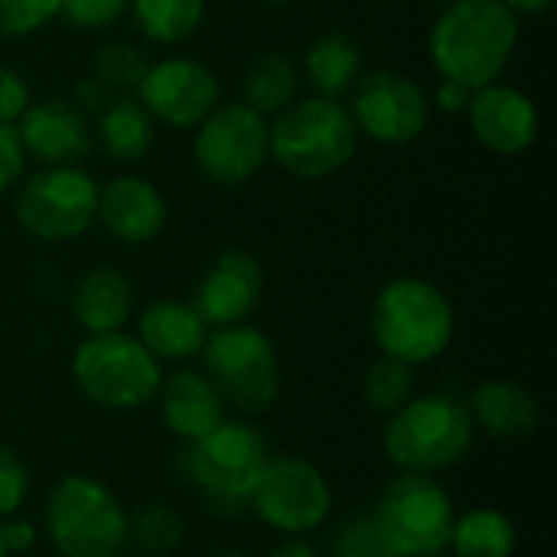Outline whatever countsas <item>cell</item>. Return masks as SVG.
I'll use <instances>...</instances> for the list:
<instances>
[{"label":"cell","instance_id":"cell-10","mask_svg":"<svg viewBox=\"0 0 557 557\" xmlns=\"http://www.w3.org/2000/svg\"><path fill=\"white\" fill-rule=\"evenodd\" d=\"M248 509L284 539H307L330 519L333 490L323 470L310 460L271 457Z\"/></svg>","mask_w":557,"mask_h":557},{"label":"cell","instance_id":"cell-24","mask_svg":"<svg viewBox=\"0 0 557 557\" xmlns=\"http://www.w3.org/2000/svg\"><path fill=\"white\" fill-rule=\"evenodd\" d=\"M304 72L320 98H339L362 78V49L346 33H323L307 49Z\"/></svg>","mask_w":557,"mask_h":557},{"label":"cell","instance_id":"cell-46","mask_svg":"<svg viewBox=\"0 0 557 557\" xmlns=\"http://www.w3.org/2000/svg\"><path fill=\"white\" fill-rule=\"evenodd\" d=\"M431 3H444V7H447V3H450V0H431Z\"/></svg>","mask_w":557,"mask_h":557},{"label":"cell","instance_id":"cell-16","mask_svg":"<svg viewBox=\"0 0 557 557\" xmlns=\"http://www.w3.org/2000/svg\"><path fill=\"white\" fill-rule=\"evenodd\" d=\"M470 127L473 137L503 157H516L529 150L539 137V108L529 95L509 85H483L473 91L470 104Z\"/></svg>","mask_w":557,"mask_h":557},{"label":"cell","instance_id":"cell-7","mask_svg":"<svg viewBox=\"0 0 557 557\" xmlns=\"http://www.w3.org/2000/svg\"><path fill=\"white\" fill-rule=\"evenodd\" d=\"M199 356L225 408H235L245 418L274 408L281 395V359L268 333L248 323L219 326L209 330Z\"/></svg>","mask_w":557,"mask_h":557},{"label":"cell","instance_id":"cell-26","mask_svg":"<svg viewBox=\"0 0 557 557\" xmlns=\"http://www.w3.org/2000/svg\"><path fill=\"white\" fill-rule=\"evenodd\" d=\"M297 98V65L287 52H264L245 72V104L261 114H281Z\"/></svg>","mask_w":557,"mask_h":557},{"label":"cell","instance_id":"cell-25","mask_svg":"<svg viewBox=\"0 0 557 557\" xmlns=\"http://www.w3.org/2000/svg\"><path fill=\"white\" fill-rule=\"evenodd\" d=\"M516 542L519 535L512 519L493 506H473L454 519L450 552L457 557H512Z\"/></svg>","mask_w":557,"mask_h":557},{"label":"cell","instance_id":"cell-34","mask_svg":"<svg viewBox=\"0 0 557 557\" xmlns=\"http://www.w3.org/2000/svg\"><path fill=\"white\" fill-rule=\"evenodd\" d=\"M333 548H339V552H356V555L362 557H395L385 548V542L379 539V532H375V525H372L369 516H352V519H346V522L336 529V535H333Z\"/></svg>","mask_w":557,"mask_h":557},{"label":"cell","instance_id":"cell-33","mask_svg":"<svg viewBox=\"0 0 557 557\" xmlns=\"http://www.w3.org/2000/svg\"><path fill=\"white\" fill-rule=\"evenodd\" d=\"M131 0H62L59 13L72 29H104L111 26Z\"/></svg>","mask_w":557,"mask_h":557},{"label":"cell","instance_id":"cell-14","mask_svg":"<svg viewBox=\"0 0 557 557\" xmlns=\"http://www.w3.org/2000/svg\"><path fill=\"white\" fill-rule=\"evenodd\" d=\"M140 104L170 127H193L219 104L215 75L196 59H163L140 82Z\"/></svg>","mask_w":557,"mask_h":557},{"label":"cell","instance_id":"cell-42","mask_svg":"<svg viewBox=\"0 0 557 557\" xmlns=\"http://www.w3.org/2000/svg\"><path fill=\"white\" fill-rule=\"evenodd\" d=\"M330 557H362V555H356V552H339V548H333V555Z\"/></svg>","mask_w":557,"mask_h":557},{"label":"cell","instance_id":"cell-28","mask_svg":"<svg viewBox=\"0 0 557 557\" xmlns=\"http://www.w3.org/2000/svg\"><path fill=\"white\" fill-rule=\"evenodd\" d=\"M137 26L153 42L189 39L206 16V0H131Z\"/></svg>","mask_w":557,"mask_h":557},{"label":"cell","instance_id":"cell-20","mask_svg":"<svg viewBox=\"0 0 557 557\" xmlns=\"http://www.w3.org/2000/svg\"><path fill=\"white\" fill-rule=\"evenodd\" d=\"M209 326L186 300H153L137 317V339L157 362H186L202 352Z\"/></svg>","mask_w":557,"mask_h":557},{"label":"cell","instance_id":"cell-9","mask_svg":"<svg viewBox=\"0 0 557 557\" xmlns=\"http://www.w3.org/2000/svg\"><path fill=\"white\" fill-rule=\"evenodd\" d=\"M78 392L104 411H137L160 392L163 369L137 336L98 333L85 336L72 356Z\"/></svg>","mask_w":557,"mask_h":557},{"label":"cell","instance_id":"cell-8","mask_svg":"<svg viewBox=\"0 0 557 557\" xmlns=\"http://www.w3.org/2000/svg\"><path fill=\"white\" fill-rule=\"evenodd\" d=\"M369 519L395 557H441L450 548L457 506L434 476L398 473Z\"/></svg>","mask_w":557,"mask_h":557},{"label":"cell","instance_id":"cell-36","mask_svg":"<svg viewBox=\"0 0 557 557\" xmlns=\"http://www.w3.org/2000/svg\"><path fill=\"white\" fill-rule=\"evenodd\" d=\"M26 170V153L13 124H0V193H7Z\"/></svg>","mask_w":557,"mask_h":557},{"label":"cell","instance_id":"cell-12","mask_svg":"<svg viewBox=\"0 0 557 557\" xmlns=\"http://www.w3.org/2000/svg\"><path fill=\"white\" fill-rule=\"evenodd\" d=\"M268 121L245 101L212 108L196 131L193 157L202 176L219 186L251 180L268 160Z\"/></svg>","mask_w":557,"mask_h":557},{"label":"cell","instance_id":"cell-5","mask_svg":"<svg viewBox=\"0 0 557 557\" xmlns=\"http://www.w3.org/2000/svg\"><path fill=\"white\" fill-rule=\"evenodd\" d=\"M42 532L59 557H117L127 552V509L95 476H62L42 506Z\"/></svg>","mask_w":557,"mask_h":557},{"label":"cell","instance_id":"cell-6","mask_svg":"<svg viewBox=\"0 0 557 557\" xmlns=\"http://www.w3.org/2000/svg\"><path fill=\"white\" fill-rule=\"evenodd\" d=\"M359 144L356 121L336 98H307L281 111L268 131V153L300 180H323L343 170Z\"/></svg>","mask_w":557,"mask_h":557},{"label":"cell","instance_id":"cell-3","mask_svg":"<svg viewBox=\"0 0 557 557\" xmlns=\"http://www.w3.org/2000/svg\"><path fill=\"white\" fill-rule=\"evenodd\" d=\"M476 441V428L467 401L431 392L411 395L395 414H388L382 431L385 460L398 473L434 476L457 467Z\"/></svg>","mask_w":557,"mask_h":557},{"label":"cell","instance_id":"cell-45","mask_svg":"<svg viewBox=\"0 0 557 557\" xmlns=\"http://www.w3.org/2000/svg\"><path fill=\"white\" fill-rule=\"evenodd\" d=\"M264 3H274V7H281V3H287V0H264Z\"/></svg>","mask_w":557,"mask_h":557},{"label":"cell","instance_id":"cell-47","mask_svg":"<svg viewBox=\"0 0 557 557\" xmlns=\"http://www.w3.org/2000/svg\"><path fill=\"white\" fill-rule=\"evenodd\" d=\"M117 557H140V555H127V552H124V555H117Z\"/></svg>","mask_w":557,"mask_h":557},{"label":"cell","instance_id":"cell-13","mask_svg":"<svg viewBox=\"0 0 557 557\" xmlns=\"http://www.w3.org/2000/svg\"><path fill=\"white\" fill-rule=\"evenodd\" d=\"M352 121L356 131L369 134L379 144H411L428 131L431 104L428 91L405 72H372L356 82L352 95Z\"/></svg>","mask_w":557,"mask_h":557},{"label":"cell","instance_id":"cell-40","mask_svg":"<svg viewBox=\"0 0 557 557\" xmlns=\"http://www.w3.org/2000/svg\"><path fill=\"white\" fill-rule=\"evenodd\" d=\"M264 557H323L317 552V545H310L307 539H284L277 542Z\"/></svg>","mask_w":557,"mask_h":557},{"label":"cell","instance_id":"cell-23","mask_svg":"<svg viewBox=\"0 0 557 557\" xmlns=\"http://www.w3.org/2000/svg\"><path fill=\"white\" fill-rule=\"evenodd\" d=\"M98 140L111 160L137 163L147 157V150L153 144V117L147 114V108L137 98L117 95L98 114Z\"/></svg>","mask_w":557,"mask_h":557},{"label":"cell","instance_id":"cell-18","mask_svg":"<svg viewBox=\"0 0 557 557\" xmlns=\"http://www.w3.org/2000/svg\"><path fill=\"white\" fill-rule=\"evenodd\" d=\"M166 199L163 193L140 176H117L98 189L101 225L124 245H147L166 228Z\"/></svg>","mask_w":557,"mask_h":557},{"label":"cell","instance_id":"cell-32","mask_svg":"<svg viewBox=\"0 0 557 557\" xmlns=\"http://www.w3.org/2000/svg\"><path fill=\"white\" fill-rule=\"evenodd\" d=\"M29 496V470L23 460L0 444V522L13 519Z\"/></svg>","mask_w":557,"mask_h":557},{"label":"cell","instance_id":"cell-4","mask_svg":"<svg viewBox=\"0 0 557 557\" xmlns=\"http://www.w3.org/2000/svg\"><path fill=\"white\" fill-rule=\"evenodd\" d=\"M372 339L388 359L428 366L454 343V307L437 284L424 277H395L375 294Z\"/></svg>","mask_w":557,"mask_h":557},{"label":"cell","instance_id":"cell-1","mask_svg":"<svg viewBox=\"0 0 557 557\" xmlns=\"http://www.w3.org/2000/svg\"><path fill=\"white\" fill-rule=\"evenodd\" d=\"M519 42V20L503 0H450L437 16L428 49L447 82L467 88L493 85Z\"/></svg>","mask_w":557,"mask_h":557},{"label":"cell","instance_id":"cell-39","mask_svg":"<svg viewBox=\"0 0 557 557\" xmlns=\"http://www.w3.org/2000/svg\"><path fill=\"white\" fill-rule=\"evenodd\" d=\"M470 98H473V88H467V85H460V82H447V78L437 85V95H434V101H437L441 111H447V114L467 111Z\"/></svg>","mask_w":557,"mask_h":557},{"label":"cell","instance_id":"cell-37","mask_svg":"<svg viewBox=\"0 0 557 557\" xmlns=\"http://www.w3.org/2000/svg\"><path fill=\"white\" fill-rule=\"evenodd\" d=\"M114 95L98 82V78H78L75 88H72V108H78L82 114H101L104 104L111 101Z\"/></svg>","mask_w":557,"mask_h":557},{"label":"cell","instance_id":"cell-15","mask_svg":"<svg viewBox=\"0 0 557 557\" xmlns=\"http://www.w3.org/2000/svg\"><path fill=\"white\" fill-rule=\"evenodd\" d=\"M261 287H264L261 264L248 251H222L202 274L189 304L196 307L206 326L212 330L235 326V323H248V317L261 300Z\"/></svg>","mask_w":557,"mask_h":557},{"label":"cell","instance_id":"cell-19","mask_svg":"<svg viewBox=\"0 0 557 557\" xmlns=\"http://www.w3.org/2000/svg\"><path fill=\"white\" fill-rule=\"evenodd\" d=\"M157 405H160V418H163L166 431L173 437H180L183 444L206 437L228 418L222 395L215 392L209 375L196 372V369H183V372L163 379L160 392H157Z\"/></svg>","mask_w":557,"mask_h":557},{"label":"cell","instance_id":"cell-11","mask_svg":"<svg viewBox=\"0 0 557 557\" xmlns=\"http://www.w3.org/2000/svg\"><path fill=\"white\" fill-rule=\"evenodd\" d=\"M98 212V186L78 166H46L16 193V222L42 242H72Z\"/></svg>","mask_w":557,"mask_h":557},{"label":"cell","instance_id":"cell-44","mask_svg":"<svg viewBox=\"0 0 557 557\" xmlns=\"http://www.w3.org/2000/svg\"><path fill=\"white\" fill-rule=\"evenodd\" d=\"M0 557H10L7 555V545H3V522H0Z\"/></svg>","mask_w":557,"mask_h":557},{"label":"cell","instance_id":"cell-43","mask_svg":"<svg viewBox=\"0 0 557 557\" xmlns=\"http://www.w3.org/2000/svg\"><path fill=\"white\" fill-rule=\"evenodd\" d=\"M212 557H248L245 552H219V555H212Z\"/></svg>","mask_w":557,"mask_h":557},{"label":"cell","instance_id":"cell-2","mask_svg":"<svg viewBox=\"0 0 557 557\" xmlns=\"http://www.w3.org/2000/svg\"><path fill=\"white\" fill-rule=\"evenodd\" d=\"M271 460L264 434L248 421L225 418L206 437L183 444L180 476L215 516H238L251 506L255 486Z\"/></svg>","mask_w":557,"mask_h":557},{"label":"cell","instance_id":"cell-17","mask_svg":"<svg viewBox=\"0 0 557 557\" xmlns=\"http://www.w3.org/2000/svg\"><path fill=\"white\" fill-rule=\"evenodd\" d=\"M16 134H20L23 153L36 157L46 166H78L91 153L88 117L59 98L29 104L20 117Z\"/></svg>","mask_w":557,"mask_h":557},{"label":"cell","instance_id":"cell-41","mask_svg":"<svg viewBox=\"0 0 557 557\" xmlns=\"http://www.w3.org/2000/svg\"><path fill=\"white\" fill-rule=\"evenodd\" d=\"M512 13H545V10H552V3L555 0H503Z\"/></svg>","mask_w":557,"mask_h":557},{"label":"cell","instance_id":"cell-21","mask_svg":"<svg viewBox=\"0 0 557 557\" xmlns=\"http://www.w3.org/2000/svg\"><path fill=\"white\" fill-rule=\"evenodd\" d=\"M467 408H470L473 428L496 441L532 437L542 418L535 395L512 379H486L483 385L473 388Z\"/></svg>","mask_w":557,"mask_h":557},{"label":"cell","instance_id":"cell-29","mask_svg":"<svg viewBox=\"0 0 557 557\" xmlns=\"http://www.w3.org/2000/svg\"><path fill=\"white\" fill-rule=\"evenodd\" d=\"M414 366H405L398 359H388L382 356L379 362L369 366L366 372V382H362V395H366V405L375 411V414H395L411 395H414Z\"/></svg>","mask_w":557,"mask_h":557},{"label":"cell","instance_id":"cell-22","mask_svg":"<svg viewBox=\"0 0 557 557\" xmlns=\"http://www.w3.org/2000/svg\"><path fill=\"white\" fill-rule=\"evenodd\" d=\"M134 310V290L131 281L114 268H91L78 277L72 290V313L75 323L88 333H117L131 320Z\"/></svg>","mask_w":557,"mask_h":557},{"label":"cell","instance_id":"cell-31","mask_svg":"<svg viewBox=\"0 0 557 557\" xmlns=\"http://www.w3.org/2000/svg\"><path fill=\"white\" fill-rule=\"evenodd\" d=\"M62 0H0V36L20 39L59 16Z\"/></svg>","mask_w":557,"mask_h":557},{"label":"cell","instance_id":"cell-38","mask_svg":"<svg viewBox=\"0 0 557 557\" xmlns=\"http://www.w3.org/2000/svg\"><path fill=\"white\" fill-rule=\"evenodd\" d=\"M36 525L13 516V519H3V545H7V555H26L36 548Z\"/></svg>","mask_w":557,"mask_h":557},{"label":"cell","instance_id":"cell-30","mask_svg":"<svg viewBox=\"0 0 557 557\" xmlns=\"http://www.w3.org/2000/svg\"><path fill=\"white\" fill-rule=\"evenodd\" d=\"M91 69H95L91 78H98L111 95H131V91L140 88L150 62H147V55L137 46H131V42H111V46H104L95 55V65Z\"/></svg>","mask_w":557,"mask_h":557},{"label":"cell","instance_id":"cell-35","mask_svg":"<svg viewBox=\"0 0 557 557\" xmlns=\"http://www.w3.org/2000/svg\"><path fill=\"white\" fill-rule=\"evenodd\" d=\"M29 85L10 65H0V124H13L29 108Z\"/></svg>","mask_w":557,"mask_h":557},{"label":"cell","instance_id":"cell-27","mask_svg":"<svg viewBox=\"0 0 557 557\" xmlns=\"http://www.w3.org/2000/svg\"><path fill=\"white\" fill-rule=\"evenodd\" d=\"M186 522L166 503H144L127 512V548L140 557H166L183 545Z\"/></svg>","mask_w":557,"mask_h":557}]
</instances>
